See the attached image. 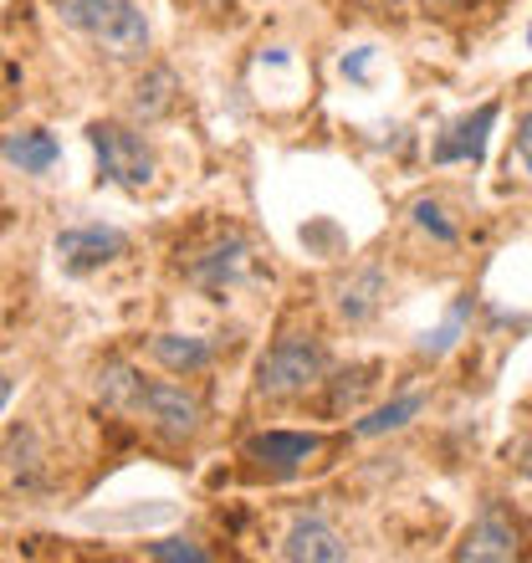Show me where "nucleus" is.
<instances>
[{"mask_svg": "<svg viewBox=\"0 0 532 563\" xmlns=\"http://www.w3.org/2000/svg\"><path fill=\"white\" fill-rule=\"evenodd\" d=\"M369 62H374V46H358L354 57H343V77H354V82H369Z\"/></svg>", "mask_w": 532, "mask_h": 563, "instance_id": "obj_22", "label": "nucleus"}, {"mask_svg": "<svg viewBox=\"0 0 532 563\" xmlns=\"http://www.w3.org/2000/svg\"><path fill=\"white\" fill-rule=\"evenodd\" d=\"M425 389H404V395H395V400L389 405H379V410H369V416L358 420L354 426V435L358 441H374V435H389V430H404L410 426L414 416H420V410H425Z\"/></svg>", "mask_w": 532, "mask_h": 563, "instance_id": "obj_16", "label": "nucleus"}, {"mask_svg": "<svg viewBox=\"0 0 532 563\" xmlns=\"http://www.w3.org/2000/svg\"><path fill=\"white\" fill-rule=\"evenodd\" d=\"M497 119H502V103L491 98V103H481L476 113L451 123V129L435 139L430 159L435 164H481L487 159V139H491V129H497Z\"/></svg>", "mask_w": 532, "mask_h": 563, "instance_id": "obj_10", "label": "nucleus"}, {"mask_svg": "<svg viewBox=\"0 0 532 563\" xmlns=\"http://www.w3.org/2000/svg\"><path fill=\"white\" fill-rule=\"evenodd\" d=\"M119 416H133L144 430H154L159 441H175V445L195 441L206 430V405H200L195 389L175 385V379H148L144 369L133 374Z\"/></svg>", "mask_w": 532, "mask_h": 563, "instance_id": "obj_3", "label": "nucleus"}, {"mask_svg": "<svg viewBox=\"0 0 532 563\" xmlns=\"http://www.w3.org/2000/svg\"><path fill=\"white\" fill-rule=\"evenodd\" d=\"M318 385H328V343L318 333H308V328L271 339V349L256 364V400L287 405L302 400Z\"/></svg>", "mask_w": 532, "mask_h": 563, "instance_id": "obj_2", "label": "nucleus"}, {"mask_svg": "<svg viewBox=\"0 0 532 563\" xmlns=\"http://www.w3.org/2000/svg\"><path fill=\"white\" fill-rule=\"evenodd\" d=\"M318 451H323V435H312V430H256L252 441L241 445V456L256 461L262 472H277V476L308 466Z\"/></svg>", "mask_w": 532, "mask_h": 563, "instance_id": "obj_9", "label": "nucleus"}, {"mask_svg": "<svg viewBox=\"0 0 532 563\" xmlns=\"http://www.w3.org/2000/svg\"><path fill=\"white\" fill-rule=\"evenodd\" d=\"M512 461H518V476H522V482H528V487H532V435H528V441H518V451H512Z\"/></svg>", "mask_w": 532, "mask_h": 563, "instance_id": "obj_23", "label": "nucleus"}, {"mask_svg": "<svg viewBox=\"0 0 532 563\" xmlns=\"http://www.w3.org/2000/svg\"><path fill=\"white\" fill-rule=\"evenodd\" d=\"M348 538L333 528L328 518H297L292 528H287V538H281V559H292V563H343L348 559Z\"/></svg>", "mask_w": 532, "mask_h": 563, "instance_id": "obj_11", "label": "nucleus"}, {"mask_svg": "<svg viewBox=\"0 0 532 563\" xmlns=\"http://www.w3.org/2000/svg\"><path fill=\"white\" fill-rule=\"evenodd\" d=\"M518 553H522L518 522H512L507 503L487 497V503H481V512L472 518V528L461 533L456 559H472V563H507V559H518Z\"/></svg>", "mask_w": 532, "mask_h": 563, "instance_id": "obj_8", "label": "nucleus"}, {"mask_svg": "<svg viewBox=\"0 0 532 563\" xmlns=\"http://www.w3.org/2000/svg\"><path fill=\"white\" fill-rule=\"evenodd\" d=\"M0 159L36 179V175H52V169H57L62 144L46 134V129H11V134L0 139Z\"/></svg>", "mask_w": 532, "mask_h": 563, "instance_id": "obj_13", "label": "nucleus"}, {"mask_svg": "<svg viewBox=\"0 0 532 563\" xmlns=\"http://www.w3.org/2000/svg\"><path fill=\"white\" fill-rule=\"evenodd\" d=\"M374 364H358V369H348V374H339V379H328L333 385V400H328V410H343V405H358V395L374 385Z\"/></svg>", "mask_w": 532, "mask_h": 563, "instance_id": "obj_20", "label": "nucleus"}, {"mask_svg": "<svg viewBox=\"0 0 532 563\" xmlns=\"http://www.w3.org/2000/svg\"><path fill=\"white\" fill-rule=\"evenodd\" d=\"M52 5L77 36H88L113 62H138L148 52V42H154L138 0H52Z\"/></svg>", "mask_w": 532, "mask_h": 563, "instance_id": "obj_1", "label": "nucleus"}, {"mask_svg": "<svg viewBox=\"0 0 532 563\" xmlns=\"http://www.w3.org/2000/svg\"><path fill=\"white\" fill-rule=\"evenodd\" d=\"M52 252H57V267L67 277H92V272L113 267L119 256H129V236H123L119 225L82 221V225H62Z\"/></svg>", "mask_w": 532, "mask_h": 563, "instance_id": "obj_6", "label": "nucleus"}, {"mask_svg": "<svg viewBox=\"0 0 532 563\" xmlns=\"http://www.w3.org/2000/svg\"><path fill=\"white\" fill-rule=\"evenodd\" d=\"M175 98H179L175 73H169V67H148V73L138 77V82H133L129 108H133V119L154 123V119H164V113L175 108Z\"/></svg>", "mask_w": 532, "mask_h": 563, "instance_id": "obj_14", "label": "nucleus"}, {"mask_svg": "<svg viewBox=\"0 0 532 563\" xmlns=\"http://www.w3.org/2000/svg\"><path fill=\"white\" fill-rule=\"evenodd\" d=\"M528 36H532V31H528Z\"/></svg>", "mask_w": 532, "mask_h": 563, "instance_id": "obj_27", "label": "nucleus"}, {"mask_svg": "<svg viewBox=\"0 0 532 563\" xmlns=\"http://www.w3.org/2000/svg\"><path fill=\"white\" fill-rule=\"evenodd\" d=\"M52 487V461L31 426H11L0 435V503H36Z\"/></svg>", "mask_w": 532, "mask_h": 563, "instance_id": "obj_5", "label": "nucleus"}, {"mask_svg": "<svg viewBox=\"0 0 532 563\" xmlns=\"http://www.w3.org/2000/svg\"><path fill=\"white\" fill-rule=\"evenodd\" d=\"M410 225L420 231V236L435 241L441 252H456V246H461V225L451 221V216H445V206H441V200H430V195L410 206Z\"/></svg>", "mask_w": 532, "mask_h": 563, "instance_id": "obj_17", "label": "nucleus"}, {"mask_svg": "<svg viewBox=\"0 0 532 563\" xmlns=\"http://www.w3.org/2000/svg\"><path fill=\"white\" fill-rule=\"evenodd\" d=\"M379 297H385V272H354V277L339 287V297H333V308H339V318H348V323H364V318H374L379 312Z\"/></svg>", "mask_w": 532, "mask_h": 563, "instance_id": "obj_15", "label": "nucleus"}, {"mask_svg": "<svg viewBox=\"0 0 532 563\" xmlns=\"http://www.w3.org/2000/svg\"><path fill=\"white\" fill-rule=\"evenodd\" d=\"M354 5H364L369 15H389V11H399L404 0H354Z\"/></svg>", "mask_w": 532, "mask_h": 563, "instance_id": "obj_24", "label": "nucleus"}, {"mask_svg": "<svg viewBox=\"0 0 532 563\" xmlns=\"http://www.w3.org/2000/svg\"><path fill=\"white\" fill-rule=\"evenodd\" d=\"M425 11H445V5H456V0H420Z\"/></svg>", "mask_w": 532, "mask_h": 563, "instance_id": "obj_26", "label": "nucleus"}, {"mask_svg": "<svg viewBox=\"0 0 532 563\" xmlns=\"http://www.w3.org/2000/svg\"><path fill=\"white\" fill-rule=\"evenodd\" d=\"M518 164V175L532 179V108L518 119V134H512V154H507V169Z\"/></svg>", "mask_w": 532, "mask_h": 563, "instance_id": "obj_21", "label": "nucleus"}, {"mask_svg": "<svg viewBox=\"0 0 532 563\" xmlns=\"http://www.w3.org/2000/svg\"><path fill=\"white\" fill-rule=\"evenodd\" d=\"M148 358L164 374H175V379H195V374H206L215 364V343L200 339V333H154L148 339Z\"/></svg>", "mask_w": 532, "mask_h": 563, "instance_id": "obj_12", "label": "nucleus"}, {"mask_svg": "<svg viewBox=\"0 0 532 563\" xmlns=\"http://www.w3.org/2000/svg\"><path fill=\"white\" fill-rule=\"evenodd\" d=\"M88 144H92V159H98V185L148 190V185H154V175H159L154 144L144 139V129H138V123L98 119V123H88Z\"/></svg>", "mask_w": 532, "mask_h": 563, "instance_id": "obj_4", "label": "nucleus"}, {"mask_svg": "<svg viewBox=\"0 0 532 563\" xmlns=\"http://www.w3.org/2000/svg\"><path fill=\"white\" fill-rule=\"evenodd\" d=\"M466 312H472V297H461L456 308L445 312V323L435 328V333H425V343H420V354H425V358L451 354V349L461 343V333H466Z\"/></svg>", "mask_w": 532, "mask_h": 563, "instance_id": "obj_19", "label": "nucleus"}, {"mask_svg": "<svg viewBox=\"0 0 532 563\" xmlns=\"http://www.w3.org/2000/svg\"><path fill=\"white\" fill-rule=\"evenodd\" d=\"M11 395H15V374H11V369H0V410L11 405Z\"/></svg>", "mask_w": 532, "mask_h": 563, "instance_id": "obj_25", "label": "nucleus"}, {"mask_svg": "<svg viewBox=\"0 0 532 563\" xmlns=\"http://www.w3.org/2000/svg\"><path fill=\"white\" fill-rule=\"evenodd\" d=\"M144 559H159V563H210L215 553H210L200 538L169 533V538H148V543H144Z\"/></svg>", "mask_w": 532, "mask_h": 563, "instance_id": "obj_18", "label": "nucleus"}, {"mask_svg": "<svg viewBox=\"0 0 532 563\" xmlns=\"http://www.w3.org/2000/svg\"><path fill=\"white\" fill-rule=\"evenodd\" d=\"M185 277H190L200 292H210V297L236 292L241 282L252 277V241L241 236V231H225V236L206 241L200 252H190Z\"/></svg>", "mask_w": 532, "mask_h": 563, "instance_id": "obj_7", "label": "nucleus"}]
</instances>
